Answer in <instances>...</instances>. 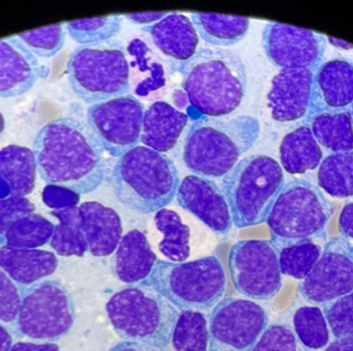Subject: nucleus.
Masks as SVG:
<instances>
[{
	"mask_svg": "<svg viewBox=\"0 0 353 351\" xmlns=\"http://www.w3.org/2000/svg\"><path fill=\"white\" fill-rule=\"evenodd\" d=\"M42 73L36 55L17 36L0 40V98L23 96L34 88Z\"/></svg>",
	"mask_w": 353,
	"mask_h": 351,
	"instance_id": "nucleus-19",
	"label": "nucleus"
},
{
	"mask_svg": "<svg viewBox=\"0 0 353 351\" xmlns=\"http://www.w3.org/2000/svg\"><path fill=\"white\" fill-rule=\"evenodd\" d=\"M104 152L88 123L73 117L49 121L34 142L43 181L77 195L92 193L102 185L106 177Z\"/></svg>",
	"mask_w": 353,
	"mask_h": 351,
	"instance_id": "nucleus-1",
	"label": "nucleus"
},
{
	"mask_svg": "<svg viewBox=\"0 0 353 351\" xmlns=\"http://www.w3.org/2000/svg\"><path fill=\"white\" fill-rule=\"evenodd\" d=\"M318 185L334 198L353 196V152L332 154L319 166Z\"/></svg>",
	"mask_w": 353,
	"mask_h": 351,
	"instance_id": "nucleus-31",
	"label": "nucleus"
},
{
	"mask_svg": "<svg viewBox=\"0 0 353 351\" xmlns=\"http://www.w3.org/2000/svg\"><path fill=\"white\" fill-rule=\"evenodd\" d=\"M316 141L332 154L353 152V123L350 111L322 113L305 121Z\"/></svg>",
	"mask_w": 353,
	"mask_h": 351,
	"instance_id": "nucleus-28",
	"label": "nucleus"
},
{
	"mask_svg": "<svg viewBox=\"0 0 353 351\" xmlns=\"http://www.w3.org/2000/svg\"><path fill=\"white\" fill-rule=\"evenodd\" d=\"M13 346V337L10 330L0 323V351H11Z\"/></svg>",
	"mask_w": 353,
	"mask_h": 351,
	"instance_id": "nucleus-48",
	"label": "nucleus"
},
{
	"mask_svg": "<svg viewBox=\"0 0 353 351\" xmlns=\"http://www.w3.org/2000/svg\"><path fill=\"white\" fill-rule=\"evenodd\" d=\"M65 32V23H59L21 32L17 37L32 54L50 59L63 48Z\"/></svg>",
	"mask_w": 353,
	"mask_h": 351,
	"instance_id": "nucleus-37",
	"label": "nucleus"
},
{
	"mask_svg": "<svg viewBox=\"0 0 353 351\" xmlns=\"http://www.w3.org/2000/svg\"><path fill=\"white\" fill-rule=\"evenodd\" d=\"M51 214L59 221L50 241L52 249L63 257H83L88 247L82 229L79 208H61L53 210Z\"/></svg>",
	"mask_w": 353,
	"mask_h": 351,
	"instance_id": "nucleus-29",
	"label": "nucleus"
},
{
	"mask_svg": "<svg viewBox=\"0 0 353 351\" xmlns=\"http://www.w3.org/2000/svg\"><path fill=\"white\" fill-rule=\"evenodd\" d=\"M280 249L272 241H241L231 248L229 272L241 294L268 301L282 288Z\"/></svg>",
	"mask_w": 353,
	"mask_h": 351,
	"instance_id": "nucleus-11",
	"label": "nucleus"
},
{
	"mask_svg": "<svg viewBox=\"0 0 353 351\" xmlns=\"http://www.w3.org/2000/svg\"><path fill=\"white\" fill-rule=\"evenodd\" d=\"M191 21L200 38L216 48L241 42L250 28L249 18L221 14H191Z\"/></svg>",
	"mask_w": 353,
	"mask_h": 351,
	"instance_id": "nucleus-27",
	"label": "nucleus"
},
{
	"mask_svg": "<svg viewBox=\"0 0 353 351\" xmlns=\"http://www.w3.org/2000/svg\"><path fill=\"white\" fill-rule=\"evenodd\" d=\"M314 72L281 70L268 94L272 117L279 123L299 121L307 115L311 103Z\"/></svg>",
	"mask_w": 353,
	"mask_h": 351,
	"instance_id": "nucleus-18",
	"label": "nucleus"
},
{
	"mask_svg": "<svg viewBox=\"0 0 353 351\" xmlns=\"http://www.w3.org/2000/svg\"><path fill=\"white\" fill-rule=\"evenodd\" d=\"M322 249L314 241H301L280 249L279 261L282 274L305 280L321 256Z\"/></svg>",
	"mask_w": 353,
	"mask_h": 351,
	"instance_id": "nucleus-36",
	"label": "nucleus"
},
{
	"mask_svg": "<svg viewBox=\"0 0 353 351\" xmlns=\"http://www.w3.org/2000/svg\"><path fill=\"white\" fill-rule=\"evenodd\" d=\"M145 108L132 94L92 105L88 123L105 152L121 158L141 141Z\"/></svg>",
	"mask_w": 353,
	"mask_h": 351,
	"instance_id": "nucleus-13",
	"label": "nucleus"
},
{
	"mask_svg": "<svg viewBox=\"0 0 353 351\" xmlns=\"http://www.w3.org/2000/svg\"><path fill=\"white\" fill-rule=\"evenodd\" d=\"M157 260L146 235L133 229L123 235L115 251L114 272L121 282L141 283L150 276Z\"/></svg>",
	"mask_w": 353,
	"mask_h": 351,
	"instance_id": "nucleus-24",
	"label": "nucleus"
},
{
	"mask_svg": "<svg viewBox=\"0 0 353 351\" xmlns=\"http://www.w3.org/2000/svg\"><path fill=\"white\" fill-rule=\"evenodd\" d=\"M16 334L48 342L61 340L75 322V305L69 291L57 281L22 286Z\"/></svg>",
	"mask_w": 353,
	"mask_h": 351,
	"instance_id": "nucleus-10",
	"label": "nucleus"
},
{
	"mask_svg": "<svg viewBox=\"0 0 353 351\" xmlns=\"http://www.w3.org/2000/svg\"><path fill=\"white\" fill-rule=\"evenodd\" d=\"M324 351H353V337L336 339L324 348Z\"/></svg>",
	"mask_w": 353,
	"mask_h": 351,
	"instance_id": "nucleus-47",
	"label": "nucleus"
},
{
	"mask_svg": "<svg viewBox=\"0 0 353 351\" xmlns=\"http://www.w3.org/2000/svg\"><path fill=\"white\" fill-rule=\"evenodd\" d=\"M261 132L251 115L210 117L193 121L183 146V160L189 170L205 179H223L243 154L251 150Z\"/></svg>",
	"mask_w": 353,
	"mask_h": 351,
	"instance_id": "nucleus-3",
	"label": "nucleus"
},
{
	"mask_svg": "<svg viewBox=\"0 0 353 351\" xmlns=\"http://www.w3.org/2000/svg\"><path fill=\"white\" fill-rule=\"evenodd\" d=\"M179 175L166 154L146 146H136L121 156L111 175L117 200L139 214L163 210L176 197Z\"/></svg>",
	"mask_w": 353,
	"mask_h": 351,
	"instance_id": "nucleus-4",
	"label": "nucleus"
},
{
	"mask_svg": "<svg viewBox=\"0 0 353 351\" xmlns=\"http://www.w3.org/2000/svg\"><path fill=\"white\" fill-rule=\"evenodd\" d=\"M141 285L154 289L181 311H206L224 295L226 274L216 256L189 262L157 260Z\"/></svg>",
	"mask_w": 353,
	"mask_h": 351,
	"instance_id": "nucleus-7",
	"label": "nucleus"
},
{
	"mask_svg": "<svg viewBox=\"0 0 353 351\" xmlns=\"http://www.w3.org/2000/svg\"><path fill=\"white\" fill-rule=\"evenodd\" d=\"M79 212L88 252L96 257L114 253L123 237L119 214L97 201L84 202L79 206Z\"/></svg>",
	"mask_w": 353,
	"mask_h": 351,
	"instance_id": "nucleus-20",
	"label": "nucleus"
},
{
	"mask_svg": "<svg viewBox=\"0 0 353 351\" xmlns=\"http://www.w3.org/2000/svg\"><path fill=\"white\" fill-rule=\"evenodd\" d=\"M353 105V63L332 59L314 72L311 103L305 121L322 113L350 111Z\"/></svg>",
	"mask_w": 353,
	"mask_h": 351,
	"instance_id": "nucleus-17",
	"label": "nucleus"
},
{
	"mask_svg": "<svg viewBox=\"0 0 353 351\" xmlns=\"http://www.w3.org/2000/svg\"><path fill=\"white\" fill-rule=\"evenodd\" d=\"M189 117L164 101L152 103L145 110L141 142L156 152H169L176 146Z\"/></svg>",
	"mask_w": 353,
	"mask_h": 351,
	"instance_id": "nucleus-21",
	"label": "nucleus"
},
{
	"mask_svg": "<svg viewBox=\"0 0 353 351\" xmlns=\"http://www.w3.org/2000/svg\"><path fill=\"white\" fill-rule=\"evenodd\" d=\"M67 70L72 90L88 104L125 96L131 88L127 53L117 41L78 47Z\"/></svg>",
	"mask_w": 353,
	"mask_h": 351,
	"instance_id": "nucleus-9",
	"label": "nucleus"
},
{
	"mask_svg": "<svg viewBox=\"0 0 353 351\" xmlns=\"http://www.w3.org/2000/svg\"><path fill=\"white\" fill-rule=\"evenodd\" d=\"M107 315L123 340L165 350L170 344L179 312L160 293L142 285H128L111 297Z\"/></svg>",
	"mask_w": 353,
	"mask_h": 351,
	"instance_id": "nucleus-5",
	"label": "nucleus"
},
{
	"mask_svg": "<svg viewBox=\"0 0 353 351\" xmlns=\"http://www.w3.org/2000/svg\"><path fill=\"white\" fill-rule=\"evenodd\" d=\"M179 71L190 104L204 117H228L245 98L248 86L245 63L228 49H200L179 66Z\"/></svg>",
	"mask_w": 353,
	"mask_h": 351,
	"instance_id": "nucleus-2",
	"label": "nucleus"
},
{
	"mask_svg": "<svg viewBox=\"0 0 353 351\" xmlns=\"http://www.w3.org/2000/svg\"><path fill=\"white\" fill-rule=\"evenodd\" d=\"M121 16L88 18L65 23V30L72 39L82 46L99 45L114 38L121 30Z\"/></svg>",
	"mask_w": 353,
	"mask_h": 351,
	"instance_id": "nucleus-35",
	"label": "nucleus"
},
{
	"mask_svg": "<svg viewBox=\"0 0 353 351\" xmlns=\"http://www.w3.org/2000/svg\"><path fill=\"white\" fill-rule=\"evenodd\" d=\"M322 158L321 148L307 126L287 134L281 142V164L289 174H303L314 170L320 166Z\"/></svg>",
	"mask_w": 353,
	"mask_h": 351,
	"instance_id": "nucleus-26",
	"label": "nucleus"
},
{
	"mask_svg": "<svg viewBox=\"0 0 353 351\" xmlns=\"http://www.w3.org/2000/svg\"><path fill=\"white\" fill-rule=\"evenodd\" d=\"M339 229L342 237L353 243V201L345 204L339 216Z\"/></svg>",
	"mask_w": 353,
	"mask_h": 351,
	"instance_id": "nucleus-43",
	"label": "nucleus"
},
{
	"mask_svg": "<svg viewBox=\"0 0 353 351\" xmlns=\"http://www.w3.org/2000/svg\"><path fill=\"white\" fill-rule=\"evenodd\" d=\"M37 171L34 150L16 144L0 150V179L7 183L10 195H30L36 185Z\"/></svg>",
	"mask_w": 353,
	"mask_h": 351,
	"instance_id": "nucleus-25",
	"label": "nucleus"
},
{
	"mask_svg": "<svg viewBox=\"0 0 353 351\" xmlns=\"http://www.w3.org/2000/svg\"><path fill=\"white\" fill-rule=\"evenodd\" d=\"M109 351H160L150 345L142 344V343L131 342V341H125V342L119 343L113 346Z\"/></svg>",
	"mask_w": 353,
	"mask_h": 351,
	"instance_id": "nucleus-46",
	"label": "nucleus"
},
{
	"mask_svg": "<svg viewBox=\"0 0 353 351\" xmlns=\"http://www.w3.org/2000/svg\"><path fill=\"white\" fill-rule=\"evenodd\" d=\"M54 227L48 219L34 212L14 223L0 237V245L16 249H37L51 241Z\"/></svg>",
	"mask_w": 353,
	"mask_h": 351,
	"instance_id": "nucleus-32",
	"label": "nucleus"
},
{
	"mask_svg": "<svg viewBox=\"0 0 353 351\" xmlns=\"http://www.w3.org/2000/svg\"><path fill=\"white\" fill-rule=\"evenodd\" d=\"M294 332L299 342L311 350H320L330 344V326L319 307L299 308L293 316Z\"/></svg>",
	"mask_w": 353,
	"mask_h": 351,
	"instance_id": "nucleus-34",
	"label": "nucleus"
},
{
	"mask_svg": "<svg viewBox=\"0 0 353 351\" xmlns=\"http://www.w3.org/2000/svg\"><path fill=\"white\" fill-rule=\"evenodd\" d=\"M326 38H327L328 42H330L332 46L336 47V48L343 49V50H351V49H353V44H350V43L332 38V37H326Z\"/></svg>",
	"mask_w": 353,
	"mask_h": 351,
	"instance_id": "nucleus-49",
	"label": "nucleus"
},
{
	"mask_svg": "<svg viewBox=\"0 0 353 351\" xmlns=\"http://www.w3.org/2000/svg\"><path fill=\"white\" fill-rule=\"evenodd\" d=\"M168 14L165 13V12H162V13L161 12H152V13L127 14V15H123V17L132 23L142 26V24L157 23V22L164 19Z\"/></svg>",
	"mask_w": 353,
	"mask_h": 351,
	"instance_id": "nucleus-44",
	"label": "nucleus"
},
{
	"mask_svg": "<svg viewBox=\"0 0 353 351\" xmlns=\"http://www.w3.org/2000/svg\"><path fill=\"white\" fill-rule=\"evenodd\" d=\"M171 342L175 351H208L210 330L204 314L198 311H181Z\"/></svg>",
	"mask_w": 353,
	"mask_h": 351,
	"instance_id": "nucleus-33",
	"label": "nucleus"
},
{
	"mask_svg": "<svg viewBox=\"0 0 353 351\" xmlns=\"http://www.w3.org/2000/svg\"><path fill=\"white\" fill-rule=\"evenodd\" d=\"M323 313L334 339L353 337V292L323 305Z\"/></svg>",
	"mask_w": 353,
	"mask_h": 351,
	"instance_id": "nucleus-38",
	"label": "nucleus"
},
{
	"mask_svg": "<svg viewBox=\"0 0 353 351\" xmlns=\"http://www.w3.org/2000/svg\"><path fill=\"white\" fill-rule=\"evenodd\" d=\"M59 266L52 252L38 249L0 248V268L21 286H30L51 276Z\"/></svg>",
	"mask_w": 353,
	"mask_h": 351,
	"instance_id": "nucleus-23",
	"label": "nucleus"
},
{
	"mask_svg": "<svg viewBox=\"0 0 353 351\" xmlns=\"http://www.w3.org/2000/svg\"><path fill=\"white\" fill-rule=\"evenodd\" d=\"M143 32L152 36L154 45L175 61H189L197 52L199 37L191 19L183 14H168L164 19L144 26Z\"/></svg>",
	"mask_w": 353,
	"mask_h": 351,
	"instance_id": "nucleus-22",
	"label": "nucleus"
},
{
	"mask_svg": "<svg viewBox=\"0 0 353 351\" xmlns=\"http://www.w3.org/2000/svg\"><path fill=\"white\" fill-rule=\"evenodd\" d=\"M252 351H307L294 330L286 324H270Z\"/></svg>",
	"mask_w": 353,
	"mask_h": 351,
	"instance_id": "nucleus-39",
	"label": "nucleus"
},
{
	"mask_svg": "<svg viewBox=\"0 0 353 351\" xmlns=\"http://www.w3.org/2000/svg\"><path fill=\"white\" fill-rule=\"evenodd\" d=\"M57 191H52L51 187L44 192V201L49 208L61 210V208H73L79 202V196L73 192L57 188Z\"/></svg>",
	"mask_w": 353,
	"mask_h": 351,
	"instance_id": "nucleus-42",
	"label": "nucleus"
},
{
	"mask_svg": "<svg viewBox=\"0 0 353 351\" xmlns=\"http://www.w3.org/2000/svg\"><path fill=\"white\" fill-rule=\"evenodd\" d=\"M334 208L316 185L294 179L283 187L268 214L272 241L279 248L325 237Z\"/></svg>",
	"mask_w": 353,
	"mask_h": 351,
	"instance_id": "nucleus-8",
	"label": "nucleus"
},
{
	"mask_svg": "<svg viewBox=\"0 0 353 351\" xmlns=\"http://www.w3.org/2000/svg\"><path fill=\"white\" fill-rule=\"evenodd\" d=\"M11 351H61L59 345L54 343L36 344L32 342H16L12 346Z\"/></svg>",
	"mask_w": 353,
	"mask_h": 351,
	"instance_id": "nucleus-45",
	"label": "nucleus"
},
{
	"mask_svg": "<svg viewBox=\"0 0 353 351\" xmlns=\"http://www.w3.org/2000/svg\"><path fill=\"white\" fill-rule=\"evenodd\" d=\"M6 127L5 117H3V113L0 112V135L3 134V130Z\"/></svg>",
	"mask_w": 353,
	"mask_h": 351,
	"instance_id": "nucleus-50",
	"label": "nucleus"
},
{
	"mask_svg": "<svg viewBox=\"0 0 353 351\" xmlns=\"http://www.w3.org/2000/svg\"><path fill=\"white\" fill-rule=\"evenodd\" d=\"M285 185L282 167L264 154L241 159L222 179V190L237 228L256 226L268 220Z\"/></svg>",
	"mask_w": 353,
	"mask_h": 351,
	"instance_id": "nucleus-6",
	"label": "nucleus"
},
{
	"mask_svg": "<svg viewBox=\"0 0 353 351\" xmlns=\"http://www.w3.org/2000/svg\"><path fill=\"white\" fill-rule=\"evenodd\" d=\"M20 305L19 287L0 268V322L9 325L15 334Z\"/></svg>",
	"mask_w": 353,
	"mask_h": 351,
	"instance_id": "nucleus-40",
	"label": "nucleus"
},
{
	"mask_svg": "<svg viewBox=\"0 0 353 351\" xmlns=\"http://www.w3.org/2000/svg\"><path fill=\"white\" fill-rule=\"evenodd\" d=\"M34 210L36 206L26 197L10 195L0 198V237H3L14 223L34 214Z\"/></svg>",
	"mask_w": 353,
	"mask_h": 351,
	"instance_id": "nucleus-41",
	"label": "nucleus"
},
{
	"mask_svg": "<svg viewBox=\"0 0 353 351\" xmlns=\"http://www.w3.org/2000/svg\"><path fill=\"white\" fill-rule=\"evenodd\" d=\"M299 290L307 303L314 305H325L352 293V241L343 237L328 241Z\"/></svg>",
	"mask_w": 353,
	"mask_h": 351,
	"instance_id": "nucleus-14",
	"label": "nucleus"
},
{
	"mask_svg": "<svg viewBox=\"0 0 353 351\" xmlns=\"http://www.w3.org/2000/svg\"><path fill=\"white\" fill-rule=\"evenodd\" d=\"M154 220L157 229L164 235L159 243L161 253L171 262H185L191 255L189 226L183 224L176 212L167 208L156 212Z\"/></svg>",
	"mask_w": 353,
	"mask_h": 351,
	"instance_id": "nucleus-30",
	"label": "nucleus"
},
{
	"mask_svg": "<svg viewBox=\"0 0 353 351\" xmlns=\"http://www.w3.org/2000/svg\"><path fill=\"white\" fill-rule=\"evenodd\" d=\"M210 351H252L268 326L265 310L249 299L226 297L210 316Z\"/></svg>",
	"mask_w": 353,
	"mask_h": 351,
	"instance_id": "nucleus-12",
	"label": "nucleus"
},
{
	"mask_svg": "<svg viewBox=\"0 0 353 351\" xmlns=\"http://www.w3.org/2000/svg\"><path fill=\"white\" fill-rule=\"evenodd\" d=\"M350 114H351V119H352V123H353V105H352V107H351V109H350Z\"/></svg>",
	"mask_w": 353,
	"mask_h": 351,
	"instance_id": "nucleus-51",
	"label": "nucleus"
},
{
	"mask_svg": "<svg viewBox=\"0 0 353 351\" xmlns=\"http://www.w3.org/2000/svg\"><path fill=\"white\" fill-rule=\"evenodd\" d=\"M177 202L218 234L232 228V217L223 190L212 179L188 175L179 183Z\"/></svg>",
	"mask_w": 353,
	"mask_h": 351,
	"instance_id": "nucleus-16",
	"label": "nucleus"
},
{
	"mask_svg": "<svg viewBox=\"0 0 353 351\" xmlns=\"http://www.w3.org/2000/svg\"><path fill=\"white\" fill-rule=\"evenodd\" d=\"M262 44L268 59L282 70L316 71L326 50L323 34L276 22L266 24Z\"/></svg>",
	"mask_w": 353,
	"mask_h": 351,
	"instance_id": "nucleus-15",
	"label": "nucleus"
}]
</instances>
